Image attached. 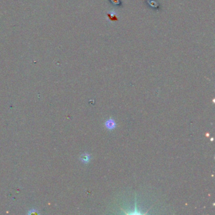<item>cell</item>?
<instances>
[{
    "mask_svg": "<svg viewBox=\"0 0 215 215\" xmlns=\"http://www.w3.org/2000/svg\"><path fill=\"white\" fill-rule=\"evenodd\" d=\"M90 156L87 155H84L83 156V158H82V160L84 162L87 163V162H88L90 161Z\"/></svg>",
    "mask_w": 215,
    "mask_h": 215,
    "instance_id": "cell-2",
    "label": "cell"
},
{
    "mask_svg": "<svg viewBox=\"0 0 215 215\" xmlns=\"http://www.w3.org/2000/svg\"><path fill=\"white\" fill-rule=\"evenodd\" d=\"M105 126H106V127H107V129H110V130L113 129L115 128V127H116L115 122H114V120H112V119L108 120V121H106Z\"/></svg>",
    "mask_w": 215,
    "mask_h": 215,
    "instance_id": "cell-1",
    "label": "cell"
}]
</instances>
